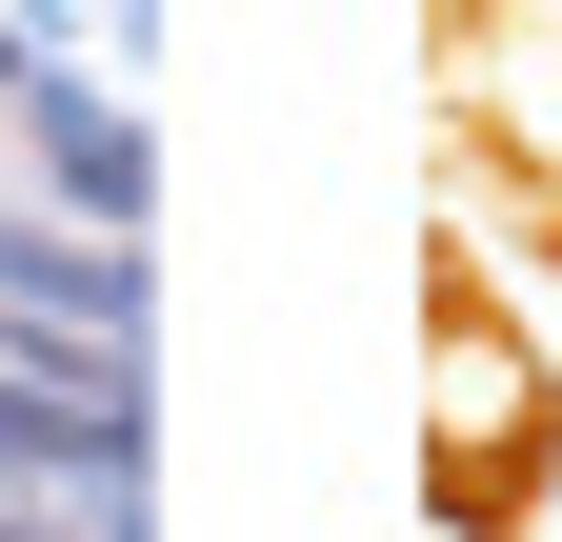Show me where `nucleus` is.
Listing matches in <instances>:
<instances>
[{
    "mask_svg": "<svg viewBox=\"0 0 562 542\" xmlns=\"http://www.w3.org/2000/svg\"><path fill=\"white\" fill-rule=\"evenodd\" d=\"M542 442H562L542 342H522L482 282H442V321H422V462H442V503H462V522H503V503L542 483Z\"/></svg>",
    "mask_w": 562,
    "mask_h": 542,
    "instance_id": "1",
    "label": "nucleus"
}]
</instances>
